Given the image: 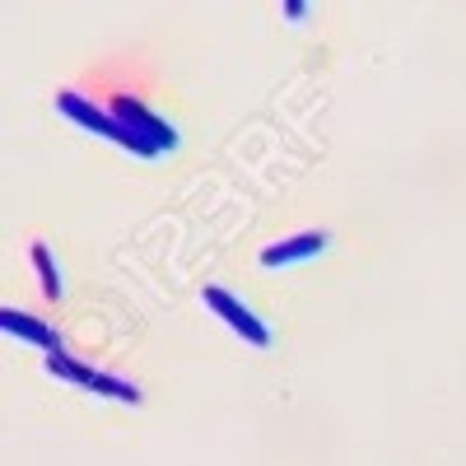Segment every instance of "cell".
I'll return each instance as SVG.
<instances>
[{"mask_svg":"<svg viewBox=\"0 0 466 466\" xmlns=\"http://www.w3.org/2000/svg\"><path fill=\"white\" fill-rule=\"evenodd\" d=\"M56 112H61V116H70L75 127H85V131H94V136H103V140H112V145L131 149L136 159H154V154H159L149 140H140L136 131H127L112 112H103L98 103H89L85 94H75V89H61V94H56Z\"/></svg>","mask_w":466,"mask_h":466,"instance_id":"1","label":"cell"},{"mask_svg":"<svg viewBox=\"0 0 466 466\" xmlns=\"http://www.w3.org/2000/svg\"><path fill=\"white\" fill-rule=\"evenodd\" d=\"M43 369H47L52 378H66V382H75V387H85V392H94V397H112V401H127V406H140V401H145V392H140L136 382H122V378H112V373H103V369H89V364H80V360H70L66 350L47 355Z\"/></svg>","mask_w":466,"mask_h":466,"instance_id":"2","label":"cell"},{"mask_svg":"<svg viewBox=\"0 0 466 466\" xmlns=\"http://www.w3.org/2000/svg\"><path fill=\"white\" fill-rule=\"evenodd\" d=\"M201 299H206V308H210V313H215V318H219V322H224L233 336H243L252 350H266V345H270V327H266V322L252 313L248 303H238V299H233L228 289H219V285H206V289H201Z\"/></svg>","mask_w":466,"mask_h":466,"instance_id":"3","label":"cell"},{"mask_svg":"<svg viewBox=\"0 0 466 466\" xmlns=\"http://www.w3.org/2000/svg\"><path fill=\"white\" fill-rule=\"evenodd\" d=\"M112 116H116V122H122L127 131H136L140 140H149V145L159 149V154H164V149H177V145H182V136H177V131H173V127L164 122V116H154V112H149L145 103H136L131 94H122V98L112 103Z\"/></svg>","mask_w":466,"mask_h":466,"instance_id":"4","label":"cell"},{"mask_svg":"<svg viewBox=\"0 0 466 466\" xmlns=\"http://www.w3.org/2000/svg\"><path fill=\"white\" fill-rule=\"evenodd\" d=\"M331 248V233L327 228H308V233H294V238L285 243H270L261 248V266L266 270H276V266H294V261H308V257H318Z\"/></svg>","mask_w":466,"mask_h":466,"instance_id":"5","label":"cell"},{"mask_svg":"<svg viewBox=\"0 0 466 466\" xmlns=\"http://www.w3.org/2000/svg\"><path fill=\"white\" fill-rule=\"evenodd\" d=\"M0 327H5L10 336H19V340H28V345H43L47 355H56V350H61L56 331H52L47 322H37V318L19 313V308H0Z\"/></svg>","mask_w":466,"mask_h":466,"instance_id":"6","label":"cell"},{"mask_svg":"<svg viewBox=\"0 0 466 466\" xmlns=\"http://www.w3.org/2000/svg\"><path fill=\"white\" fill-rule=\"evenodd\" d=\"M33 270H37V280H43V294L56 303V299L66 294V285H61V270H56V261H52L47 243H33Z\"/></svg>","mask_w":466,"mask_h":466,"instance_id":"7","label":"cell"},{"mask_svg":"<svg viewBox=\"0 0 466 466\" xmlns=\"http://www.w3.org/2000/svg\"><path fill=\"white\" fill-rule=\"evenodd\" d=\"M285 15H289V19H294V24H299V19H303V15H308V5H303V0H289V5H285Z\"/></svg>","mask_w":466,"mask_h":466,"instance_id":"8","label":"cell"}]
</instances>
